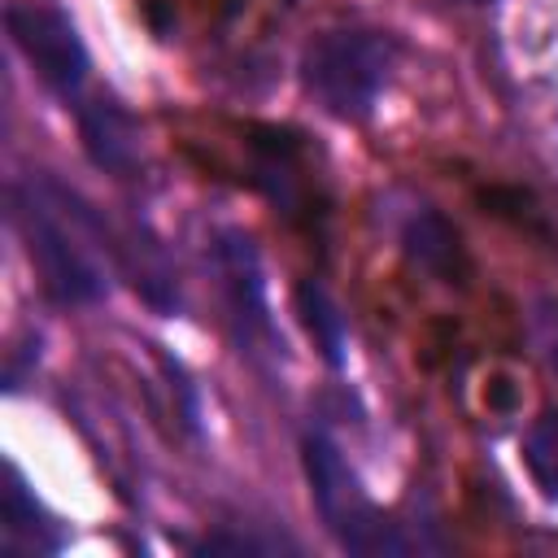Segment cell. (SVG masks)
I'll return each instance as SVG.
<instances>
[{"mask_svg": "<svg viewBox=\"0 0 558 558\" xmlns=\"http://www.w3.org/2000/svg\"><path fill=\"white\" fill-rule=\"evenodd\" d=\"M13 227L26 244L31 266L39 270L44 292L57 305H96L105 296L109 279L83 244L92 227L78 192L61 187L57 179H31L13 187Z\"/></svg>", "mask_w": 558, "mask_h": 558, "instance_id": "cell-1", "label": "cell"}, {"mask_svg": "<svg viewBox=\"0 0 558 558\" xmlns=\"http://www.w3.org/2000/svg\"><path fill=\"white\" fill-rule=\"evenodd\" d=\"M397 65V44L384 31H362V26H340L323 31L305 44L301 52V87L305 96L340 118V122H362L375 113L388 78Z\"/></svg>", "mask_w": 558, "mask_h": 558, "instance_id": "cell-2", "label": "cell"}, {"mask_svg": "<svg viewBox=\"0 0 558 558\" xmlns=\"http://www.w3.org/2000/svg\"><path fill=\"white\" fill-rule=\"evenodd\" d=\"M301 462L310 480V501L340 549L366 554V558H392V554L418 549V541L405 536V527L375 506V497L362 488L357 471L344 462L336 440H327L323 432H310L301 440Z\"/></svg>", "mask_w": 558, "mask_h": 558, "instance_id": "cell-3", "label": "cell"}, {"mask_svg": "<svg viewBox=\"0 0 558 558\" xmlns=\"http://www.w3.org/2000/svg\"><path fill=\"white\" fill-rule=\"evenodd\" d=\"M214 253V270L235 323V336L248 353H266V357H283V336L270 318V301H266V275H262V257L248 231L240 227H218L209 240Z\"/></svg>", "mask_w": 558, "mask_h": 558, "instance_id": "cell-4", "label": "cell"}, {"mask_svg": "<svg viewBox=\"0 0 558 558\" xmlns=\"http://www.w3.org/2000/svg\"><path fill=\"white\" fill-rule=\"evenodd\" d=\"M4 31L13 48L31 61L44 87H52L61 100H74L87 83V48L74 31V22L61 9L35 4V0H9L4 4Z\"/></svg>", "mask_w": 558, "mask_h": 558, "instance_id": "cell-5", "label": "cell"}, {"mask_svg": "<svg viewBox=\"0 0 558 558\" xmlns=\"http://www.w3.org/2000/svg\"><path fill=\"white\" fill-rule=\"evenodd\" d=\"M248 183L288 218L301 227H314L318 218V201H314V183H310V166H305V144L296 131L288 126H253L248 140Z\"/></svg>", "mask_w": 558, "mask_h": 558, "instance_id": "cell-6", "label": "cell"}, {"mask_svg": "<svg viewBox=\"0 0 558 558\" xmlns=\"http://www.w3.org/2000/svg\"><path fill=\"white\" fill-rule=\"evenodd\" d=\"M78 135H83V153L92 157V166H100L105 174H135L140 166V122L126 105H118L113 96H92L87 105H78Z\"/></svg>", "mask_w": 558, "mask_h": 558, "instance_id": "cell-7", "label": "cell"}, {"mask_svg": "<svg viewBox=\"0 0 558 558\" xmlns=\"http://www.w3.org/2000/svg\"><path fill=\"white\" fill-rule=\"evenodd\" d=\"M397 240H401V253L418 270H427L432 279H440V283H466V270L471 266H466L462 235H458V227L440 209H432V205L410 209L405 222H401V231H397Z\"/></svg>", "mask_w": 558, "mask_h": 558, "instance_id": "cell-8", "label": "cell"}, {"mask_svg": "<svg viewBox=\"0 0 558 558\" xmlns=\"http://www.w3.org/2000/svg\"><path fill=\"white\" fill-rule=\"evenodd\" d=\"M4 554H52L61 549L65 532L48 519V510L39 506V497L31 493V484L22 480V471L9 462L4 466Z\"/></svg>", "mask_w": 558, "mask_h": 558, "instance_id": "cell-9", "label": "cell"}, {"mask_svg": "<svg viewBox=\"0 0 558 558\" xmlns=\"http://www.w3.org/2000/svg\"><path fill=\"white\" fill-rule=\"evenodd\" d=\"M296 314H301L305 331L314 336V349L323 353V362L340 371L344 357H349V323H344L336 296H331L323 283L301 279V283H296Z\"/></svg>", "mask_w": 558, "mask_h": 558, "instance_id": "cell-10", "label": "cell"}, {"mask_svg": "<svg viewBox=\"0 0 558 558\" xmlns=\"http://www.w3.org/2000/svg\"><path fill=\"white\" fill-rule=\"evenodd\" d=\"M519 453H523V466H527L532 484L549 501H558V410H545L541 418H532V427L523 432Z\"/></svg>", "mask_w": 558, "mask_h": 558, "instance_id": "cell-11", "label": "cell"}, {"mask_svg": "<svg viewBox=\"0 0 558 558\" xmlns=\"http://www.w3.org/2000/svg\"><path fill=\"white\" fill-rule=\"evenodd\" d=\"M545 357H549V366L558 371V318H554V331L545 336Z\"/></svg>", "mask_w": 558, "mask_h": 558, "instance_id": "cell-12", "label": "cell"}]
</instances>
